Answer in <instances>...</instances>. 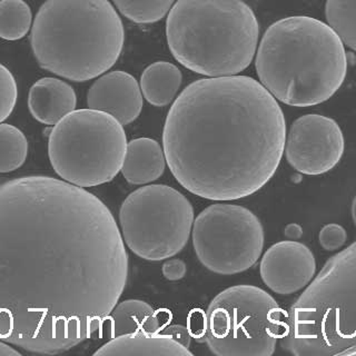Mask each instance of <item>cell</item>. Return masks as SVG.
I'll use <instances>...</instances> for the list:
<instances>
[{"label": "cell", "instance_id": "cell-1", "mask_svg": "<svg viewBox=\"0 0 356 356\" xmlns=\"http://www.w3.org/2000/svg\"><path fill=\"white\" fill-rule=\"evenodd\" d=\"M128 278L108 207L49 176L0 184V341L64 353L97 335Z\"/></svg>", "mask_w": 356, "mask_h": 356}, {"label": "cell", "instance_id": "cell-2", "mask_svg": "<svg viewBox=\"0 0 356 356\" xmlns=\"http://www.w3.org/2000/svg\"><path fill=\"white\" fill-rule=\"evenodd\" d=\"M286 122L275 97L246 76L191 83L170 107L163 144L176 181L211 200L248 197L283 157Z\"/></svg>", "mask_w": 356, "mask_h": 356}, {"label": "cell", "instance_id": "cell-3", "mask_svg": "<svg viewBox=\"0 0 356 356\" xmlns=\"http://www.w3.org/2000/svg\"><path fill=\"white\" fill-rule=\"evenodd\" d=\"M261 85L282 103L309 107L324 103L342 86L348 59L330 26L312 17L274 22L256 56Z\"/></svg>", "mask_w": 356, "mask_h": 356}, {"label": "cell", "instance_id": "cell-4", "mask_svg": "<svg viewBox=\"0 0 356 356\" xmlns=\"http://www.w3.org/2000/svg\"><path fill=\"white\" fill-rule=\"evenodd\" d=\"M124 42L122 19L108 0H46L31 28L38 64L72 81L107 72L120 58Z\"/></svg>", "mask_w": 356, "mask_h": 356}, {"label": "cell", "instance_id": "cell-5", "mask_svg": "<svg viewBox=\"0 0 356 356\" xmlns=\"http://www.w3.org/2000/svg\"><path fill=\"white\" fill-rule=\"evenodd\" d=\"M255 14L243 0H178L167 17L172 56L202 75H236L250 66L259 42Z\"/></svg>", "mask_w": 356, "mask_h": 356}, {"label": "cell", "instance_id": "cell-6", "mask_svg": "<svg viewBox=\"0 0 356 356\" xmlns=\"http://www.w3.org/2000/svg\"><path fill=\"white\" fill-rule=\"evenodd\" d=\"M284 350L341 355L356 346V242L333 256L286 314Z\"/></svg>", "mask_w": 356, "mask_h": 356}, {"label": "cell", "instance_id": "cell-7", "mask_svg": "<svg viewBox=\"0 0 356 356\" xmlns=\"http://www.w3.org/2000/svg\"><path fill=\"white\" fill-rule=\"evenodd\" d=\"M125 131L104 111L78 109L56 124L48 140L55 172L78 187L108 183L122 170L127 148Z\"/></svg>", "mask_w": 356, "mask_h": 356}, {"label": "cell", "instance_id": "cell-8", "mask_svg": "<svg viewBox=\"0 0 356 356\" xmlns=\"http://www.w3.org/2000/svg\"><path fill=\"white\" fill-rule=\"evenodd\" d=\"M286 313L264 289L229 287L206 311L204 337L218 356H270L285 327Z\"/></svg>", "mask_w": 356, "mask_h": 356}, {"label": "cell", "instance_id": "cell-9", "mask_svg": "<svg viewBox=\"0 0 356 356\" xmlns=\"http://www.w3.org/2000/svg\"><path fill=\"white\" fill-rule=\"evenodd\" d=\"M120 233L140 259L163 261L181 252L194 224L192 204L167 185H148L128 195L120 211Z\"/></svg>", "mask_w": 356, "mask_h": 356}, {"label": "cell", "instance_id": "cell-10", "mask_svg": "<svg viewBox=\"0 0 356 356\" xmlns=\"http://www.w3.org/2000/svg\"><path fill=\"white\" fill-rule=\"evenodd\" d=\"M193 246L200 263L220 275L248 270L261 257L264 229L255 215L242 206L218 203L194 220Z\"/></svg>", "mask_w": 356, "mask_h": 356}, {"label": "cell", "instance_id": "cell-11", "mask_svg": "<svg viewBox=\"0 0 356 356\" xmlns=\"http://www.w3.org/2000/svg\"><path fill=\"white\" fill-rule=\"evenodd\" d=\"M344 146V136L335 120L309 114L293 122L284 152L296 172L315 176L325 174L339 164Z\"/></svg>", "mask_w": 356, "mask_h": 356}, {"label": "cell", "instance_id": "cell-12", "mask_svg": "<svg viewBox=\"0 0 356 356\" xmlns=\"http://www.w3.org/2000/svg\"><path fill=\"white\" fill-rule=\"evenodd\" d=\"M259 270L270 291L280 295L294 294L311 283L316 261L306 245L289 239L276 243L266 250Z\"/></svg>", "mask_w": 356, "mask_h": 356}, {"label": "cell", "instance_id": "cell-13", "mask_svg": "<svg viewBox=\"0 0 356 356\" xmlns=\"http://www.w3.org/2000/svg\"><path fill=\"white\" fill-rule=\"evenodd\" d=\"M142 89L128 72H111L98 78L87 94V105L95 111H104L128 125L143 109Z\"/></svg>", "mask_w": 356, "mask_h": 356}, {"label": "cell", "instance_id": "cell-14", "mask_svg": "<svg viewBox=\"0 0 356 356\" xmlns=\"http://www.w3.org/2000/svg\"><path fill=\"white\" fill-rule=\"evenodd\" d=\"M77 97L70 85L58 78L39 79L28 94V107L35 120L44 125H56L75 111Z\"/></svg>", "mask_w": 356, "mask_h": 356}, {"label": "cell", "instance_id": "cell-15", "mask_svg": "<svg viewBox=\"0 0 356 356\" xmlns=\"http://www.w3.org/2000/svg\"><path fill=\"white\" fill-rule=\"evenodd\" d=\"M95 355L192 356L193 353L175 339L161 332H139L114 337Z\"/></svg>", "mask_w": 356, "mask_h": 356}, {"label": "cell", "instance_id": "cell-16", "mask_svg": "<svg viewBox=\"0 0 356 356\" xmlns=\"http://www.w3.org/2000/svg\"><path fill=\"white\" fill-rule=\"evenodd\" d=\"M166 168L164 149L150 138H136L128 143L122 161V176L131 185H144L159 179Z\"/></svg>", "mask_w": 356, "mask_h": 356}, {"label": "cell", "instance_id": "cell-17", "mask_svg": "<svg viewBox=\"0 0 356 356\" xmlns=\"http://www.w3.org/2000/svg\"><path fill=\"white\" fill-rule=\"evenodd\" d=\"M159 314L149 304L139 300H127L117 304L107 320V333L111 339L139 332H159Z\"/></svg>", "mask_w": 356, "mask_h": 356}, {"label": "cell", "instance_id": "cell-18", "mask_svg": "<svg viewBox=\"0 0 356 356\" xmlns=\"http://www.w3.org/2000/svg\"><path fill=\"white\" fill-rule=\"evenodd\" d=\"M183 76L175 65L159 61L148 66L140 78V89L148 103L157 107L168 105L181 87Z\"/></svg>", "mask_w": 356, "mask_h": 356}, {"label": "cell", "instance_id": "cell-19", "mask_svg": "<svg viewBox=\"0 0 356 356\" xmlns=\"http://www.w3.org/2000/svg\"><path fill=\"white\" fill-rule=\"evenodd\" d=\"M325 15L343 44L356 51V0H327Z\"/></svg>", "mask_w": 356, "mask_h": 356}, {"label": "cell", "instance_id": "cell-20", "mask_svg": "<svg viewBox=\"0 0 356 356\" xmlns=\"http://www.w3.org/2000/svg\"><path fill=\"white\" fill-rule=\"evenodd\" d=\"M33 22L29 6L24 0H0V37L18 40L27 35Z\"/></svg>", "mask_w": 356, "mask_h": 356}, {"label": "cell", "instance_id": "cell-21", "mask_svg": "<svg viewBox=\"0 0 356 356\" xmlns=\"http://www.w3.org/2000/svg\"><path fill=\"white\" fill-rule=\"evenodd\" d=\"M28 142L20 129L0 124V172H11L25 164Z\"/></svg>", "mask_w": 356, "mask_h": 356}, {"label": "cell", "instance_id": "cell-22", "mask_svg": "<svg viewBox=\"0 0 356 356\" xmlns=\"http://www.w3.org/2000/svg\"><path fill=\"white\" fill-rule=\"evenodd\" d=\"M117 9L137 24L159 22L172 8L175 0H113Z\"/></svg>", "mask_w": 356, "mask_h": 356}, {"label": "cell", "instance_id": "cell-23", "mask_svg": "<svg viewBox=\"0 0 356 356\" xmlns=\"http://www.w3.org/2000/svg\"><path fill=\"white\" fill-rule=\"evenodd\" d=\"M18 89L14 76L0 64V124L7 120L16 105Z\"/></svg>", "mask_w": 356, "mask_h": 356}, {"label": "cell", "instance_id": "cell-24", "mask_svg": "<svg viewBox=\"0 0 356 356\" xmlns=\"http://www.w3.org/2000/svg\"><path fill=\"white\" fill-rule=\"evenodd\" d=\"M320 244L323 248L328 252L339 250L348 239V234L343 226L339 224H327L321 229Z\"/></svg>", "mask_w": 356, "mask_h": 356}, {"label": "cell", "instance_id": "cell-25", "mask_svg": "<svg viewBox=\"0 0 356 356\" xmlns=\"http://www.w3.org/2000/svg\"><path fill=\"white\" fill-rule=\"evenodd\" d=\"M186 264L181 259H168L163 265V275L168 281H179L186 275Z\"/></svg>", "mask_w": 356, "mask_h": 356}, {"label": "cell", "instance_id": "cell-26", "mask_svg": "<svg viewBox=\"0 0 356 356\" xmlns=\"http://www.w3.org/2000/svg\"><path fill=\"white\" fill-rule=\"evenodd\" d=\"M159 332L168 335L172 339H175L177 342L181 343L185 348H188L191 345V335H189L188 330L186 327H184L181 325H170L167 327L159 330Z\"/></svg>", "mask_w": 356, "mask_h": 356}, {"label": "cell", "instance_id": "cell-27", "mask_svg": "<svg viewBox=\"0 0 356 356\" xmlns=\"http://www.w3.org/2000/svg\"><path fill=\"white\" fill-rule=\"evenodd\" d=\"M303 235V229L298 224H289L285 228V236L291 241H298Z\"/></svg>", "mask_w": 356, "mask_h": 356}, {"label": "cell", "instance_id": "cell-28", "mask_svg": "<svg viewBox=\"0 0 356 356\" xmlns=\"http://www.w3.org/2000/svg\"><path fill=\"white\" fill-rule=\"evenodd\" d=\"M20 355V352L16 348H11L7 343L0 341V356Z\"/></svg>", "mask_w": 356, "mask_h": 356}, {"label": "cell", "instance_id": "cell-29", "mask_svg": "<svg viewBox=\"0 0 356 356\" xmlns=\"http://www.w3.org/2000/svg\"><path fill=\"white\" fill-rule=\"evenodd\" d=\"M352 218H353L354 224L356 226V196L354 197L353 203H352Z\"/></svg>", "mask_w": 356, "mask_h": 356}, {"label": "cell", "instance_id": "cell-30", "mask_svg": "<svg viewBox=\"0 0 356 356\" xmlns=\"http://www.w3.org/2000/svg\"><path fill=\"white\" fill-rule=\"evenodd\" d=\"M341 355H356V346L354 348H348V350H344Z\"/></svg>", "mask_w": 356, "mask_h": 356}]
</instances>
